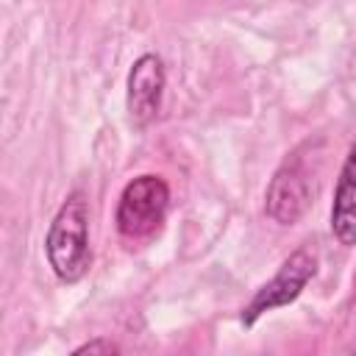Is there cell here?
<instances>
[{"label":"cell","mask_w":356,"mask_h":356,"mask_svg":"<svg viewBox=\"0 0 356 356\" xmlns=\"http://www.w3.org/2000/svg\"><path fill=\"white\" fill-rule=\"evenodd\" d=\"M44 253L58 281L75 284L86 275L92 264V248H89V209L81 192H72L56 211L44 236Z\"/></svg>","instance_id":"6da1fadb"},{"label":"cell","mask_w":356,"mask_h":356,"mask_svg":"<svg viewBox=\"0 0 356 356\" xmlns=\"http://www.w3.org/2000/svg\"><path fill=\"white\" fill-rule=\"evenodd\" d=\"M167 209H170V186L164 184V178L139 175L131 184H125L117 200V211H114L117 231L131 242L147 239L161 228Z\"/></svg>","instance_id":"7a4b0ae2"},{"label":"cell","mask_w":356,"mask_h":356,"mask_svg":"<svg viewBox=\"0 0 356 356\" xmlns=\"http://www.w3.org/2000/svg\"><path fill=\"white\" fill-rule=\"evenodd\" d=\"M314 273H317V253L312 248H298L292 256L284 259L278 273L242 309V314H239L242 325H253L261 314H267V312H273L278 306L292 303L306 289V284L314 278Z\"/></svg>","instance_id":"3957f363"},{"label":"cell","mask_w":356,"mask_h":356,"mask_svg":"<svg viewBox=\"0 0 356 356\" xmlns=\"http://www.w3.org/2000/svg\"><path fill=\"white\" fill-rule=\"evenodd\" d=\"M120 348L108 339H95V342H86L81 348H75V353H117Z\"/></svg>","instance_id":"52a82bcc"},{"label":"cell","mask_w":356,"mask_h":356,"mask_svg":"<svg viewBox=\"0 0 356 356\" xmlns=\"http://www.w3.org/2000/svg\"><path fill=\"white\" fill-rule=\"evenodd\" d=\"M353 350H356V345H353Z\"/></svg>","instance_id":"ba28073f"},{"label":"cell","mask_w":356,"mask_h":356,"mask_svg":"<svg viewBox=\"0 0 356 356\" xmlns=\"http://www.w3.org/2000/svg\"><path fill=\"white\" fill-rule=\"evenodd\" d=\"M331 234L339 245H356V139L339 167L331 200Z\"/></svg>","instance_id":"8992f818"},{"label":"cell","mask_w":356,"mask_h":356,"mask_svg":"<svg viewBox=\"0 0 356 356\" xmlns=\"http://www.w3.org/2000/svg\"><path fill=\"white\" fill-rule=\"evenodd\" d=\"M312 167L309 159L303 156V147H298L292 156L284 159V164L275 170L267 195H264V209L267 214L281 222V225H292L300 220V214L306 211L309 200H312Z\"/></svg>","instance_id":"277c9868"},{"label":"cell","mask_w":356,"mask_h":356,"mask_svg":"<svg viewBox=\"0 0 356 356\" xmlns=\"http://www.w3.org/2000/svg\"><path fill=\"white\" fill-rule=\"evenodd\" d=\"M164 64L159 56L145 53L134 61L131 72H128V117L136 128H145L156 120L159 108H161V95H164Z\"/></svg>","instance_id":"5b68a950"}]
</instances>
